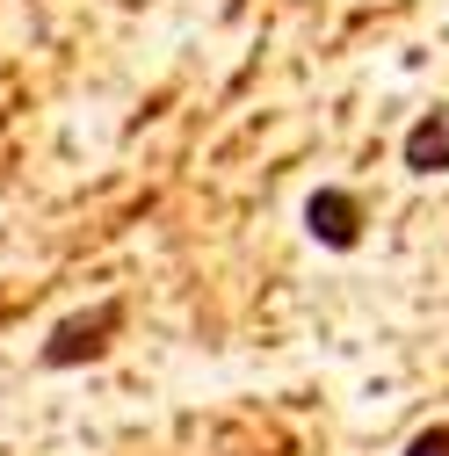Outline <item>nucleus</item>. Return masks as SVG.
Segmentation results:
<instances>
[{"label": "nucleus", "instance_id": "nucleus-2", "mask_svg": "<svg viewBox=\"0 0 449 456\" xmlns=\"http://www.w3.org/2000/svg\"><path fill=\"white\" fill-rule=\"evenodd\" d=\"M305 232L326 254H355L363 247V196L355 189H312L305 196Z\"/></svg>", "mask_w": 449, "mask_h": 456}, {"label": "nucleus", "instance_id": "nucleus-4", "mask_svg": "<svg viewBox=\"0 0 449 456\" xmlns=\"http://www.w3.org/2000/svg\"><path fill=\"white\" fill-rule=\"evenodd\" d=\"M406 456H449V420H442V428H420V435L406 442Z\"/></svg>", "mask_w": 449, "mask_h": 456}, {"label": "nucleus", "instance_id": "nucleus-3", "mask_svg": "<svg viewBox=\"0 0 449 456\" xmlns=\"http://www.w3.org/2000/svg\"><path fill=\"white\" fill-rule=\"evenodd\" d=\"M399 159L413 167V175H449V109H428V117L406 131Z\"/></svg>", "mask_w": 449, "mask_h": 456}, {"label": "nucleus", "instance_id": "nucleus-1", "mask_svg": "<svg viewBox=\"0 0 449 456\" xmlns=\"http://www.w3.org/2000/svg\"><path fill=\"white\" fill-rule=\"evenodd\" d=\"M117 333H124V297H102L73 319L51 326L44 340V370H80V362H102L109 348H117Z\"/></svg>", "mask_w": 449, "mask_h": 456}]
</instances>
